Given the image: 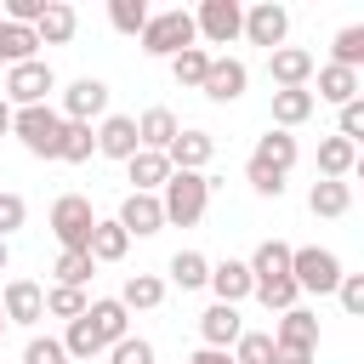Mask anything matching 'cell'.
<instances>
[{
  "instance_id": "9c48e42d",
  "label": "cell",
  "mask_w": 364,
  "mask_h": 364,
  "mask_svg": "<svg viewBox=\"0 0 364 364\" xmlns=\"http://www.w3.org/2000/svg\"><path fill=\"white\" fill-rule=\"evenodd\" d=\"M63 119H74V125H91V119H102L108 114V85L97 80V74H80L68 91H63V108H57Z\"/></svg>"
},
{
  "instance_id": "ffe728a7",
  "label": "cell",
  "mask_w": 364,
  "mask_h": 364,
  "mask_svg": "<svg viewBox=\"0 0 364 364\" xmlns=\"http://www.w3.org/2000/svg\"><path fill=\"white\" fill-rule=\"evenodd\" d=\"M353 165H358V142H347V136H324L318 142V176L324 182H347Z\"/></svg>"
},
{
  "instance_id": "1f68e13d",
  "label": "cell",
  "mask_w": 364,
  "mask_h": 364,
  "mask_svg": "<svg viewBox=\"0 0 364 364\" xmlns=\"http://www.w3.org/2000/svg\"><path fill=\"white\" fill-rule=\"evenodd\" d=\"M34 46H40V40H34V28H17V23H6V17H0V63H6V68L28 63V57H34Z\"/></svg>"
},
{
  "instance_id": "7a4b0ae2",
  "label": "cell",
  "mask_w": 364,
  "mask_h": 364,
  "mask_svg": "<svg viewBox=\"0 0 364 364\" xmlns=\"http://www.w3.org/2000/svg\"><path fill=\"white\" fill-rule=\"evenodd\" d=\"M136 40H142V51H148V57H165V63H171L176 51H188V46L199 40V34H193V11H182V6L154 11V17L142 23V34H136Z\"/></svg>"
},
{
  "instance_id": "ba28073f",
  "label": "cell",
  "mask_w": 364,
  "mask_h": 364,
  "mask_svg": "<svg viewBox=\"0 0 364 364\" xmlns=\"http://www.w3.org/2000/svg\"><path fill=\"white\" fill-rule=\"evenodd\" d=\"M239 34H245L250 46H267V51H279V46H284V34H290V11H284L279 0H256V6L245 11Z\"/></svg>"
},
{
  "instance_id": "f5cc1de1",
  "label": "cell",
  "mask_w": 364,
  "mask_h": 364,
  "mask_svg": "<svg viewBox=\"0 0 364 364\" xmlns=\"http://www.w3.org/2000/svg\"><path fill=\"white\" fill-rule=\"evenodd\" d=\"M0 336H6V313H0Z\"/></svg>"
},
{
  "instance_id": "d6986e66",
  "label": "cell",
  "mask_w": 364,
  "mask_h": 364,
  "mask_svg": "<svg viewBox=\"0 0 364 364\" xmlns=\"http://www.w3.org/2000/svg\"><path fill=\"white\" fill-rule=\"evenodd\" d=\"M74 28H80V11L63 6V0H51V6L40 11V23H34V40H40V46H68Z\"/></svg>"
},
{
  "instance_id": "6da1fadb",
  "label": "cell",
  "mask_w": 364,
  "mask_h": 364,
  "mask_svg": "<svg viewBox=\"0 0 364 364\" xmlns=\"http://www.w3.org/2000/svg\"><path fill=\"white\" fill-rule=\"evenodd\" d=\"M210 176L205 171H171L165 176V188H159V210H165V228L176 222V228H193L199 216H205V205H210Z\"/></svg>"
},
{
  "instance_id": "5bb4252c",
  "label": "cell",
  "mask_w": 364,
  "mask_h": 364,
  "mask_svg": "<svg viewBox=\"0 0 364 364\" xmlns=\"http://www.w3.org/2000/svg\"><path fill=\"white\" fill-rule=\"evenodd\" d=\"M136 148H142V142H136V119H131V114H102V125H97V154L125 165Z\"/></svg>"
},
{
  "instance_id": "2e32d148",
  "label": "cell",
  "mask_w": 364,
  "mask_h": 364,
  "mask_svg": "<svg viewBox=\"0 0 364 364\" xmlns=\"http://www.w3.org/2000/svg\"><path fill=\"white\" fill-rule=\"evenodd\" d=\"M85 318H91V330H97V341H102V353H108L114 341H125V336H131V313L119 307V296H102V301H85Z\"/></svg>"
},
{
  "instance_id": "f1b7e54d",
  "label": "cell",
  "mask_w": 364,
  "mask_h": 364,
  "mask_svg": "<svg viewBox=\"0 0 364 364\" xmlns=\"http://www.w3.org/2000/svg\"><path fill=\"white\" fill-rule=\"evenodd\" d=\"M313 91L301 85V91H273V125L279 131H290V125H301V119H313Z\"/></svg>"
},
{
  "instance_id": "b9f144b4",
  "label": "cell",
  "mask_w": 364,
  "mask_h": 364,
  "mask_svg": "<svg viewBox=\"0 0 364 364\" xmlns=\"http://www.w3.org/2000/svg\"><path fill=\"white\" fill-rule=\"evenodd\" d=\"M108 364H154V341L125 336V341H114V347H108Z\"/></svg>"
},
{
  "instance_id": "9a60e30c",
  "label": "cell",
  "mask_w": 364,
  "mask_h": 364,
  "mask_svg": "<svg viewBox=\"0 0 364 364\" xmlns=\"http://www.w3.org/2000/svg\"><path fill=\"white\" fill-rule=\"evenodd\" d=\"M210 154H216V136L210 131H176L171 136V148H165V159H171V171H205L210 165Z\"/></svg>"
},
{
  "instance_id": "277c9868",
  "label": "cell",
  "mask_w": 364,
  "mask_h": 364,
  "mask_svg": "<svg viewBox=\"0 0 364 364\" xmlns=\"http://www.w3.org/2000/svg\"><path fill=\"white\" fill-rule=\"evenodd\" d=\"M290 279H296V290L330 296L341 284V256L324 250V245H301V250H290Z\"/></svg>"
},
{
  "instance_id": "52a82bcc",
  "label": "cell",
  "mask_w": 364,
  "mask_h": 364,
  "mask_svg": "<svg viewBox=\"0 0 364 364\" xmlns=\"http://www.w3.org/2000/svg\"><path fill=\"white\" fill-rule=\"evenodd\" d=\"M239 23H245V6L239 0H205L193 11V34L210 40V46H233L239 40Z\"/></svg>"
},
{
  "instance_id": "ee69618b",
  "label": "cell",
  "mask_w": 364,
  "mask_h": 364,
  "mask_svg": "<svg viewBox=\"0 0 364 364\" xmlns=\"http://www.w3.org/2000/svg\"><path fill=\"white\" fill-rule=\"evenodd\" d=\"M23 222H28V205H23V193L6 188V193H0V239H11Z\"/></svg>"
},
{
  "instance_id": "d590c367",
  "label": "cell",
  "mask_w": 364,
  "mask_h": 364,
  "mask_svg": "<svg viewBox=\"0 0 364 364\" xmlns=\"http://www.w3.org/2000/svg\"><path fill=\"white\" fill-rule=\"evenodd\" d=\"M250 296H256V301H262V307H267V313H290V307H296V296H301V290H296V279H290V273H284V279H267V284H256V290H250Z\"/></svg>"
},
{
  "instance_id": "7dc6e473",
  "label": "cell",
  "mask_w": 364,
  "mask_h": 364,
  "mask_svg": "<svg viewBox=\"0 0 364 364\" xmlns=\"http://www.w3.org/2000/svg\"><path fill=\"white\" fill-rule=\"evenodd\" d=\"M336 136H347V142H358V136H364V97H353V102H341V119H336Z\"/></svg>"
},
{
  "instance_id": "836d02e7",
  "label": "cell",
  "mask_w": 364,
  "mask_h": 364,
  "mask_svg": "<svg viewBox=\"0 0 364 364\" xmlns=\"http://www.w3.org/2000/svg\"><path fill=\"white\" fill-rule=\"evenodd\" d=\"M51 273H57V284H68V290H85V284H91V273H97V262H91L85 250H63Z\"/></svg>"
},
{
  "instance_id": "681fc988",
  "label": "cell",
  "mask_w": 364,
  "mask_h": 364,
  "mask_svg": "<svg viewBox=\"0 0 364 364\" xmlns=\"http://www.w3.org/2000/svg\"><path fill=\"white\" fill-rule=\"evenodd\" d=\"M188 364H233V353H222V347H199Z\"/></svg>"
},
{
  "instance_id": "603a6c76",
  "label": "cell",
  "mask_w": 364,
  "mask_h": 364,
  "mask_svg": "<svg viewBox=\"0 0 364 364\" xmlns=\"http://www.w3.org/2000/svg\"><path fill=\"white\" fill-rule=\"evenodd\" d=\"M250 159H256V165H267V171H279V176H284V171H290V165H296V159H301V148H296V136H290V131H279V125H273V131H267V136H262V142H256V154H250Z\"/></svg>"
},
{
  "instance_id": "30bf717a",
  "label": "cell",
  "mask_w": 364,
  "mask_h": 364,
  "mask_svg": "<svg viewBox=\"0 0 364 364\" xmlns=\"http://www.w3.org/2000/svg\"><path fill=\"white\" fill-rule=\"evenodd\" d=\"M245 85H250V68H245L239 57H210V68H205V80H199V91H205L210 102H239Z\"/></svg>"
},
{
  "instance_id": "f907efd6",
  "label": "cell",
  "mask_w": 364,
  "mask_h": 364,
  "mask_svg": "<svg viewBox=\"0 0 364 364\" xmlns=\"http://www.w3.org/2000/svg\"><path fill=\"white\" fill-rule=\"evenodd\" d=\"M6 131H11V102L0 97V136H6Z\"/></svg>"
},
{
  "instance_id": "3957f363",
  "label": "cell",
  "mask_w": 364,
  "mask_h": 364,
  "mask_svg": "<svg viewBox=\"0 0 364 364\" xmlns=\"http://www.w3.org/2000/svg\"><path fill=\"white\" fill-rule=\"evenodd\" d=\"M11 136L34 154V159H57V136H63V114L51 102L40 108H11Z\"/></svg>"
},
{
  "instance_id": "4316f807",
  "label": "cell",
  "mask_w": 364,
  "mask_h": 364,
  "mask_svg": "<svg viewBox=\"0 0 364 364\" xmlns=\"http://www.w3.org/2000/svg\"><path fill=\"white\" fill-rule=\"evenodd\" d=\"M307 210L313 216H347L353 210V182H313V193H307Z\"/></svg>"
},
{
  "instance_id": "60d3db41",
  "label": "cell",
  "mask_w": 364,
  "mask_h": 364,
  "mask_svg": "<svg viewBox=\"0 0 364 364\" xmlns=\"http://www.w3.org/2000/svg\"><path fill=\"white\" fill-rule=\"evenodd\" d=\"M46 313H51V318H80V313H85V290L51 284V290H46Z\"/></svg>"
},
{
  "instance_id": "d6a6232c",
  "label": "cell",
  "mask_w": 364,
  "mask_h": 364,
  "mask_svg": "<svg viewBox=\"0 0 364 364\" xmlns=\"http://www.w3.org/2000/svg\"><path fill=\"white\" fill-rule=\"evenodd\" d=\"M205 68H210V51H205V46H188V51L171 57V80H176V85H193V91H199Z\"/></svg>"
},
{
  "instance_id": "f546056e",
  "label": "cell",
  "mask_w": 364,
  "mask_h": 364,
  "mask_svg": "<svg viewBox=\"0 0 364 364\" xmlns=\"http://www.w3.org/2000/svg\"><path fill=\"white\" fill-rule=\"evenodd\" d=\"M97 154V131L91 125H74V119H63V136H57V159L63 165H85Z\"/></svg>"
},
{
  "instance_id": "4dcf8cb0",
  "label": "cell",
  "mask_w": 364,
  "mask_h": 364,
  "mask_svg": "<svg viewBox=\"0 0 364 364\" xmlns=\"http://www.w3.org/2000/svg\"><path fill=\"white\" fill-rule=\"evenodd\" d=\"M159 301H165V284H159L154 273H131L125 290H119V307H125V313H148V307H159Z\"/></svg>"
},
{
  "instance_id": "7402d4cb",
  "label": "cell",
  "mask_w": 364,
  "mask_h": 364,
  "mask_svg": "<svg viewBox=\"0 0 364 364\" xmlns=\"http://www.w3.org/2000/svg\"><path fill=\"white\" fill-rule=\"evenodd\" d=\"M273 341L279 347H318V318L307 313V307H290V313H279V324H273Z\"/></svg>"
},
{
  "instance_id": "7bdbcfd3",
  "label": "cell",
  "mask_w": 364,
  "mask_h": 364,
  "mask_svg": "<svg viewBox=\"0 0 364 364\" xmlns=\"http://www.w3.org/2000/svg\"><path fill=\"white\" fill-rule=\"evenodd\" d=\"M336 301H341V313H347V318H358V313H364V273H341Z\"/></svg>"
},
{
  "instance_id": "d4e9b609",
  "label": "cell",
  "mask_w": 364,
  "mask_h": 364,
  "mask_svg": "<svg viewBox=\"0 0 364 364\" xmlns=\"http://www.w3.org/2000/svg\"><path fill=\"white\" fill-rule=\"evenodd\" d=\"M125 250H131V233H125V228H119L114 216H108V222L97 216V228H91V245H85V256H91V262H125Z\"/></svg>"
},
{
  "instance_id": "ab89813d",
  "label": "cell",
  "mask_w": 364,
  "mask_h": 364,
  "mask_svg": "<svg viewBox=\"0 0 364 364\" xmlns=\"http://www.w3.org/2000/svg\"><path fill=\"white\" fill-rule=\"evenodd\" d=\"M358 63H364V28L347 23V28L336 34V68H353V74H358Z\"/></svg>"
},
{
  "instance_id": "e0dca14e",
  "label": "cell",
  "mask_w": 364,
  "mask_h": 364,
  "mask_svg": "<svg viewBox=\"0 0 364 364\" xmlns=\"http://www.w3.org/2000/svg\"><path fill=\"white\" fill-rule=\"evenodd\" d=\"M205 284H210L216 301H228V307H239V301L256 290V284H250V267L233 262V256H228V262H210V279H205Z\"/></svg>"
},
{
  "instance_id": "7c38bea8",
  "label": "cell",
  "mask_w": 364,
  "mask_h": 364,
  "mask_svg": "<svg viewBox=\"0 0 364 364\" xmlns=\"http://www.w3.org/2000/svg\"><path fill=\"white\" fill-rule=\"evenodd\" d=\"M0 313H6V324H40L46 318V290L34 279H11L0 290Z\"/></svg>"
},
{
  "instance_id": "e575fe53",
  "label": "cell",
  "mask_w": 364,
  "mask_h": 364,
  "mask_svg": "<svg viewBox=\"0 0 364 364\" xmlns=\"http://www.w3.org/2000/svg\"><path fill=\"white\" fill-rule=\"evenodd\" d=\"M210 279V262L199 256V250H176L171 256V284H182V290H199Z\"/></svg>"
},
{
  "instance_id": "c3c4849f",
  "label": "cell",
  "mask_w": 364,
  "mask_h": 364,
  "mask_svg": "<svg viewBox=\"0 0 364 364\" xmlns=\"http://www.w3.org/2000/svg\"><path fill=\"white\" fill-rule=\"evenodd\" d=\"M273 364H313V353H307V347H279V341H273Z\"/></svg>"
},
{
  "instance_id": "44dd1931",
  "label": "cell",
  "mask_w": 364,
  "mask_h": 364,
  "mask_svg": "<svg viewBox=\"0 0 364 364\" xmlns=\"http://www.w3.org/2000/svg\"><path fill=\"white\" fill-rule=\"evenodd\" d=\"M290 250H296V245H284V239H262V245H256V256L245 262V267H250V284L284 279V273H290Z\"/></svg>"
},
{
  "instance_id": "bcb514c9",
  "label": "cell",
  "mask_w": 364,
  "mask_h": 364,
  "mask_svg": "<svg viewBox=\"0 0 364 364\" xmlns=\"http://www.w3.org/2000/svg\"><path fill=\"white\" fill-rule=\"evenodd\" d=\"M245 182H250L262 199H279V193H284V176H279V171H267V165H256V159L245 165Z\"/></svg>"
},
{
  "instance_id": "5b68a950",
  "label": "cell",
  "mask_w": 364,
  "mask_h": 364,
  "mask_svg": "<svg viewBox=\"0 0 364 364\" xmlns=\"http://www.w3.org/2000/svg\"><path fill=\"white\" fill-rule=\"evenodd\" d=\"M57 91V74H51V63L46 57H28V63H17V68H6V102L11 108H40L46 97Z\"/></svg>"
},
{
  "instance_id": "8d00e7d4",
  "label": "cell",
  "mask_w": 364,
  "mask_h": 364,
  "mask_svg": "<svg viewBox=\"0 0 364 364\" xmlns=\"http://www.w3.org/2000/svg\"><path fill=\"white\" fill-rule=\"evenodd\" d=\"M63 353H68V358H97V353H102V341H97V330H91V318H85V313H80V318H68Z\"/></svg>"
},
{
  "instance_id": "74e56055",
  "label": "cell",
  "mask_w": 364,
  "mask_h": 364,
  "mask_svg": "<svg viewBox=\"0 0 364 364\" xmlns=\"http://www.w3.org/2000/svg\"><path fill=\"white\" fill-rule=\"evenodd\" d=\"M228 353H233V364H273V336L267 330H245Z\"/></svg>"
},
{
  "instance_id": "ac0fdd59",
  "label": "cell",
  "mask_w": 364,
  "mask_h": 364,
  "mask_svg": "<svg viewBox=\"0 0 364 364\" xmlns=\"http://www.w3.org/2000/svg\"><path fill=\"white\" fill-rule=\"evenodd\" d=\"M199 336H205V347H233L239 336H245V324H239V307H228V301H216V307H205L199 313Z\"/></svg>"
},
{
  "instance_id": "83f0119b",
  "label": "cell",
  "mask_w": 364,
  "mask_h": 364,
  "mask_svg": "<svg viewBox=\"0 0 364 364\" xmlns=\"http://www.w3.org/2000/svg\"><path fill=\"white\" fill-rule=\"evenodd\" d=\"M353 97H358V74L324 63V68H318V97H313V102H336V108H341V102H353Z\"/></svg>"
},
{
  "instance_id": "f6af8a7d",
  "label": "cell",
  "mask_w": 364,
  "mask_h": 364,
  "mask_svg": "<svg viewBox=\"0 0 364 364\" xmlns=\"http://www.w3.org/2000/svg\"><path fill=\"white\" fill-rule=\"evenodd\" d=\"M23 364H68V353H63L57 336H34V341L23 347Z\"/></svg>"
},
{
  "instance_id": "4fadbf2b",
  "label": "cell",
  "mask_w": 364,
  "mask_h": 364,
  "mask_svg": "<svg viewBox=\"0 0 364 364\" xmlns=\"http://www.w3.org/2000/svg\"><path fill=\"white\" fill-rule=\"evenodd\" d=\"M267 74H273L279 91H301V85L313 80V51H301V46H279V51H267Z\"/></svg>"
},
{
  "instance_id": "8992f818",
  "label": "cell",
  "mask_w": 364,
  "mask_h": 364,
  "mask_svg": "<svg viewBox=\"0 0 364 364\" xmlns=\"http://www.w3.org/2000/svg\"><path fill=\"white\" fill-rule=\"evenodd\" d=\"M91 228H97V210H91L85 193H63L51 205V233H57L63 250H85L91 245Z\"/></svg>"
},
{
  "instance_id": "8fae6325",
  "label": "cell",
  "mask_w": 364,
  "mask_h": 364,
  "mask_svg": "<svg viewBox=\"0 0 364 364\" xmlns=\"http://www.w3.org/2000/svg\"><path fill=\"white\" fill-rule=\"evenodd\" d=\"M131 239H154L165 228V210H159V193H125L119 199V216H114Z\"/></svg>"
},
{
  "instance_id": "f35d334b",
  "label": "cell",
  "mask_w": 364,
  "mask_h": 364,
  "mask_svg": "<svg viewBox=\"0 0 364 364\" xmlns=\"http://www.w3.org/2000/svg\"><path fill=\"white\" fill-rule=\"evenodd\" d=\"M154 11H148V0H108V23L119 28V34H142V23H148Z\"/></svg>"
},
{
  "instance_id": "484cf974",
  "label": "cell",
  "mask_w": 364,
  "mask_h": 364,
  "mask_svg": "<svg viewBox=\"0 0 364 364\" xmlns=\"http://www.w3.org/2000/svg\"><path fill=\"white\" fill-rule=\"evenodd\" d=\"M176 131H182V125H176V114H171V108H148V114L136 119V142H142L148 154H165Z\"/></svg>"
},
{
  "instance_id": "cb8c5ba5",
  "label": "cell",
  "mask_w": 364,
  "mask_h": 364,
  "mask_svg": "<svg viewBox=\"0 0 364 364\" xmlns=\"http://www.w3.org/2000/svg\"><path fill=\"white\" fill-rule=\"evenodd\" d=\"M125 171H131V193H159L165 188V176H171V159L165 154H148V148H136L131 159H125Z\"/></svg>"
},
{
  "instance_id": "816d5d0a",
  "label": "cell",
  "mask_w": 364,
  "mask_h": 364,
  "mask_svg": "<svg viewBox=\"0 0 364 364\" xmlns=\"http://www.w3.org/2000/svg\"><path fill=\"white\" fill-rule=\"evenodd\" d=\"M0 273H6V239H0Z\"/></svg>"
}]
</instances>
